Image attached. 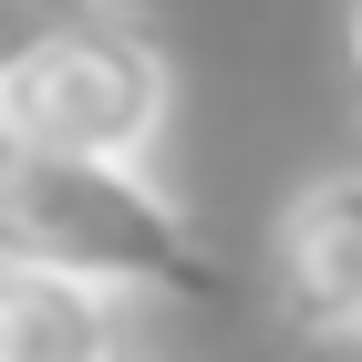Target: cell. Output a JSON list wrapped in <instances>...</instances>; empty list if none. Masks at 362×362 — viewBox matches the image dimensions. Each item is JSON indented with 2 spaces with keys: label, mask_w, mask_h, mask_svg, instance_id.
Instances as JSON below:
<instances>
[{
  "label": "cell",
  "mask_w": 362,
  "mask_h": 362,
  "mask_svg": "<svg viewBox=\"0 0 362 362\" xmlns=\"http://www.w3.org/2000/svg\"><path fill=\"white\" fill-rule=\"evenodd\" d=\"M0 228L11 259L73 269L93 290H156V300H228V259L197 238V218L176 207L145 166H73V156H11L0 166Z\"/></svg>",
  "instance_id": "obj_1"
},
{
  "label": "cell",
  "mask_w": 362,
  "mask_h": 362,
  "mask_svg": "<svg viewBox=\"0 0 362 362\" xmlns=\"http://www.w3.org/2000/svg\"><path fill=\"white\" fill-rule=\"evenodd\" d=\"M166 52L135 21L83 31L42 62L0 73V135L11 156H73V166H145V145L166 135Z\"/></svg>",
  "instance_id": "obj_2"
},
{
  "label": "cell",
  "mask_w": 362,
  "mask_h": 362,
  "mask_svg": "<svg viewBox=\"0 0 362 362\" xmlns=\"http://www.w3.org/2000/svg\"><path fill=\"white\" fill-rule=\"evenodd\" d=\"M259 279H269L279 332H300V341H352L362 332V166H332L310 187H290Z\"/></svg>",
  "instance_id": "obj_3"
},
{
  "label": "cell",
  "mask_w": 362,
  "mask_h": 362,
  "mask_svg": "<svg viewBox=\"0 0 362 362\" xmlns=\"http://www.w3.org/2000/svg\"><path fill=\"white\" fill-rule=\"evenodd\" d=\"M0 362H124V310L114 290L42 259L0 269Z\"/></svg>",
  "instance_id": "obj_4"
},
{
  "label": "cell",
  "mask_w": 362,
  "mask_h": 362,
  "mask_svg": "<svg viewBox=\"0 0 362 362\" xmlns=\"http://www.w3.org/2000/svg\"><path fill=\"white\" fill-rule=\"evenodd\" d=\"M114 21H124V0H0V73L62 52L83 31H114Z\"/></svg>",
  "instance_id": "obj_5"
},
{
  "label": "cell",
  "mask_w": 362,
  "mask_h": 362,
  "mask_svg": "<svg viewBox=\"0 0 362 362\" xmlns=\"http://www.w3.org/2000/svg\"><path fill=\"white\" fill-rule=\"evenodd\" d=\"M352 73H362V11H352Z\"/></svg>",
  "instance_id": "obj_6"
},
{
  "label": "cell",
  "mask_w": 362,
  "mask_h": 362,
  "mask_svg": "<svg viewBox=\"0 0 362 362\" xmlns=\"http://www.w3.org/2000/svg\"><path fill=\"white\" fill-rule=\"evenodd\" d=\"M124 362H135V352H124Z\"/></svg>",
  "instance_id": "obj_7"
}]
</instances>
